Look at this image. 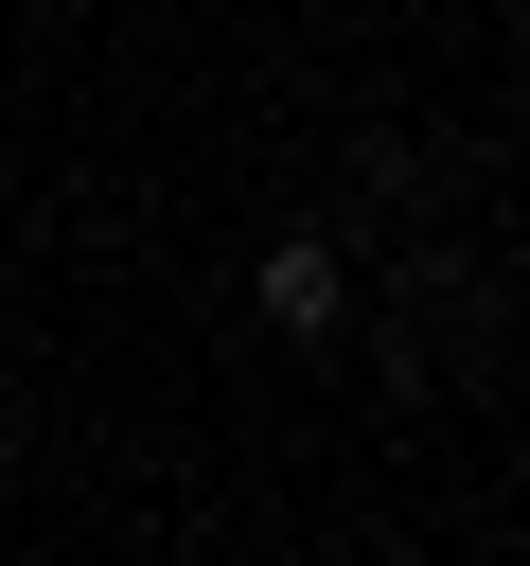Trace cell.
I'll return each mask as SVG.
<instances>
[{
  "label": "cell",
  "instance_id": "obj_1",
  "mask_svg": "<svg viewBox=\"0 0 530 566\" xmlns=\"http://www.w3.org/2000/svg\"><path fill=\"white\" fill-rule=\"evenodd\" d=\"M336 301H353V265H336L318 230H283V248H265V318H283V336H336Z\"/></svg>",
  "mask_w": 530,
  "mask_h": 566
},
{
  "label": "cell",
  "instance_id": "obj_2",
  "mask_svg": "<svg viewBox=\"0 0 530 566\" xmlns=\"http://www.w3.org/2000/svg\"><path fill=\"white\" fill-rule=\"evenodd\" d=\"M0 460H18V424H0Z\"/></svg>",
  "mask_w": 530,
  "mask_h": 566
}]
</instances>
